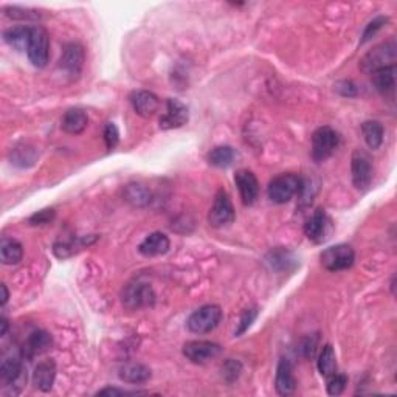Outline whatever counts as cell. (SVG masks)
I'll list each match as a JSON object with an SVG mask.
<instances>
[{
	"label": "cell",
	"mask_w": 397,
	"mask_h": 397,
	"mask_svg": "<svg viewBox=\"0 0 397 397\" xmlns=\"http://www.w3.org/2000/svg\"><path fill=\"white\" fill-rule=\"evenodd\" d=\"M397 44L396 39H389L380 46L369 50L360 61V68L364 73H373L376 70L396 66Z\"/></svg>",
	"instance_id": "1"
},
{
	"label": "cell",
	"mask_w": 397,
	"mask_h": 397,
	"mask_svg": "<svg viewBox=\"0 0 397 397\" xmlns=\"http://www.w3.org/2000/svg\"><path fill=\"white\" fill-rule=\"evenodd\" d=\"M59 67L72 78H78L82 72V67H84V48L75 42L67 44L62 50Z\"/></svg>",
	"instance_id": "13"
},
{
	"label": "cell",
	"mask_w": 397,
	"mask_h": 397,
	"mask_svg": "<svg viewBox=\"0 0 397 397\" xmlns=\"http://www.w3.org/2000/svg\"><path fill=\"white\" fill-rule=\"evenodd\" d=\"M0 382L3 387L12 389L15 394L21 393L25 382H27V373H25L21 358H5L2 367H0Z\"/></svg>",
	"instance_id": "10"
},
{
	"label": "cell",
	"mask_w": 397,
	"mask_h": 397,
	"mask_svg": "<svg viewBox=\"0 0 397 397\" xmlns=\"http://www.w3.org/2000/svg\"><path fill=\"white\" fill-rule=\"evenodd\" d=\"M138 394H146V391H126V389H120V388H104L100 389L97 396H138Z\"/></svg>",
	"instance_id": "41"
},
{
	"label": "cell",
	"mask_w": 397,
	"mask_h": 397,
	"mask_svg": "<svg viewBox=\"0 0 397 397\" xmlns=\"http://www.w3.org/2000/svg\"><path fill=\"white\" fill-rule=\"evenodd\" d=\"M234 182L244 205H253L259 196V182L253 172L248 169H239L234 174Z\"/></svg>",
	"instance_id": "15"
},
{
	"label": "cell",
	"mask_w": 397,
	"mask_h": 397,
	"mask_svg": "<svg viewBox=\"0 0 397 397\" xmlns=\"http://www.w3.org/2000/svg\"><path fill=\"white\" fill-rule=\"evenodd\" d=\"M348 385V377L344 374H332L331 377H328V394L331 396H340L344 388Z\"/></svg>",
	"instance_id": "36"
},
{
	"label": "cell",
	"mask_w": 397,
	"mask_h": 397,
	"mask_svg": "<svg viewBox=\"0 0 397 397\" xmlns=\"http://www.w3.org/2000/svg\"><path fill=\"white\" fill-rule=\"evenodd\" d=\"M331 232V219L326 214V211L318 208L313 213L307 222L304 223V234L307 239L312 241L313 244H322L328 239V234Z\"/></svg>",
	"instance_id": "12"
},
{
	"label": "cell",
	"mask_w": 397,
	"mask_h": 397,
	"mask_svg": "<svg viewBox=\"0 0 397 397\" xmlns=\"http://www.w3.org/2000/svg\"><path fill=\"white\" fill-rule=\"evenodd\" d=\"M0 290H2V301H0V303H2V306H5L6 303H8L10 292H8V289H6V284H2V286H0Z\"/></svg>",
	"instance_id": "43"
},
{
	"label": "cell",
	"mask_w": 397,
	"mask_h": 397,
	"mask_svg": "<svg viewBox=\"0 0 397 397\" xmlns=\"http://www.w3.org/2000/svg\"><path fill=\"white\" fill-rule=\"evenodd\" d=\"M396 66L385 67L371 73V81L383 98L394 101L396 97Z\"/></svg>",
	"instance_id": "16"
},
{
	"label": "cell",
	"mask_w": 397,
	"mask_h": 397,
	"mask_svg": "<svg viewBox=\"0 0 397 397\" xmlns=\"http://www.w3.org/2000/svg\"><path fill=\"white\" fill-rule=\"evenodd\" d=\"M104 143L107 146L109 151H112L117 148V145L120 143V132H118V127L115 126L113 123H107L104 127Z\"/></svg>",
	"instance_id": "37"
},
{
	"label": "cell",
	"mask_w": 397,
	"mask_h": 397,
	"mask_svg": "<svg viewBox=\"0 0 397 397\" xmlns=\"http://www.w3.org/2000/svg\"><path fill=\"white\" fill-rule=\"evenodd\" d=\"M0 326H2V328H0V335L3 337L6 334V329H8V320H6L5 317L0 318Z\"/></svg>",
	"instance_id": "44"
},
{
	"label": "cell",
	"mask_w": 397,
	"mask_h": 397,
	"mask_svg": "<svg viewBox=\"0 0 397 397\" xmlns=\"http://www.w3.org/2000/svg\"><path fill=\"white\" fill-rule=\"evenodd\" d=\"M171 242L169 238L165 233H151L146 236L142 244L138 246V252L142 253L146 258H154V256H162L169 252Z\"/></svg>",
	"instance_id": "21"
},
{
	"label": "cell",
	"mask_w": 397,
	"mask_h": 397,
	"mask_svg": "<svg viewBox=\"0 0 397 397\" xmlns=\"http://www.w3.org/2000/svg\"><path fill=\"white\" fill-rule=\"evenodd\" d=\"M151 193L142 185H132L127 190V201L133 202L136 205H145L151 201Z\"/></svg>",
	"instance_id": "35"
},
{
	"label": "cell",
	"mask_w": 397,
	"mask_h": 397,
	"mask_svg": "<svg viewBox=\"0 0 397 397\" xmlns=\"http://www.w3.org/2000/svg\"><path fill=\"white\" fill-rule=\"evenodd\" d=\"M89 124V117L82 109H70L61 120V127L64 132L70 133V136H80L86 131Z\"/></svg>",
	"instance_id": "24"
},
{
	"label": "cell",
	"mask_w": 397,
	"mask_h": 397,
	"mask_svg": "<svg viewBox=\"0 0 397 397\" xmlns=\"http://www.w3.org/2000/svg\"><path fill=\"white\" fill-rule=\"evenodd\" d=\"M266 262H267V266L272 268V270L279 272V273L293 272L299 266V262L295 258V255L289 252V250H284V248L272 250V252L267 255Z\"/></svg>",
	"instance_id": "20"
},
{
	"label": "cell",
	"mask_w": 397,
	"mask_h": 397,
	"mask_svg": "<svg viewBox=\"0 0 397 397\" xmlns=\"http://www.w3.org/2000/svg\"><path fill=\"white\" fill-rule=\"evenodd\" d=\"M5 15L15 19V21H37L41 15L35 10L19 8V6H12V8H5Z\"/></svg>",
	"instance_id": "33"
},
{
	"label": "cell",
	"mask_w": 397,
	"mask_h": 397,
	"mask_svg": "<svg viewBox=\"0 0 397 397\" xmlns=\"http://www.w3.org/2000/svg\"><path fill=\"white\" fill-rule=\"evenodd\" d=\"M275 388L279 396H290L297 389V379L293 376V369L287 358H281L275 376Z\"/></svg>",
	"instance_id": "18"
},
{
	"label": "cell",
	"mask_w": 397,
	"mask_h": 397,
	"mask_svg": "<svg viewBox=\"0 0 397 397\" xmlns=\"http://www.w3.org/2000/svg\"><path fill=\"white\" fill-rule=\"evenodd\" d=\"M338 145H340V137L332 127H318L312 136V158L317 163L324 162L335 152Z\"/></svg>",
	"instance_id": "6"
},
{
	"label": "cell",
	"mask_w": 397,
	"mask_h": 397,
	"mask_svg": "<svg viewBox=\"0 0 397 397\" xmlns=\"http://www.w3.org/2000/svg\"><path fill=\"white\" fill-rule=\"evenodd\" d=\"M301 178L295 174H281L272 178L268 183L267 194L273 203L283 205L290 202L293 196L301 191Z\"/></svg>",
	"instance_id": "3"
},
{
	"label": "cell",
	"mask_w": 397,
	"mask_h": 397,
	"mask_svg": "<svg viewBox=\"0 0 397 397\" xmlns=\"http://www.w3.org/2000/svg\"><path fill=\"white\" fill-rule=\"evenodd\" d=\"M95 241H97V236H87V238H80L76 241L61 242V244H55L53 252L57 258H68V256H72L73 253L93 244Z\"/></svg>",
	"instance_id": "30"
},
{
	"label": "cell",
	"mask_w": 397,
	"mask_h": 397,
	"mask_svg": "<svg viewBox=\"0 0 397 397\" xmlns=\"http://www.w3.org/2000/svg\"><path fill=\"white\" fill-rule=\"evenodd\" d=\"M222 322V309L217 304H207L198 307L191 313L187 326L194 334H208L214 331Z\"/></svg>",
	"instance_id": "4"
},
{
	"label": "cell",
	"mask_w": 397,
	"mask_h": 397,
	"mask_svg": "<svg viewBox=\"0 0 397 397\" xmlns=\"http://www.w3.org/2000/svg\"><path fill=\"white\" fill-rule=\"evenodd\" d=\"M131 102L133 111H136L140 117L149 118L156 115L160 109V100L156 93L148 91H138L131 95Z\"/></svg>",
	"instance_id": "19"
},
{
	"label": "cell",
	"mask_w": 397,
	"mask_h": 397,
	"mask_svg": "<svg viewBox=\"0 0 397 397\" xmlns=\"http://www.w3.org/2000/svg\"><path fill=\"white\" fill-rule=\"evenodd\" d=\"M10 160L17 168H30L36 163L37 151L30 145H17L11 149Z\"/></svg>",
	"instance_id": "26"
},
{
	"label": "cell",
	"mask_w": 397,
	"mask_h": 397,
	"mask_svg": "<svg viewBox=\"0 0 397 397\" xmlns=\"http://www.w3.org/2000/svg\"><path fill=\"white\" fill-rule=\"evenodd\" d=\"M241 373H242V364L238 360L228 358V360L222 364V377L228 383H233L238 380Z\"/></svg>",
	"instance_id": "34"
},
{
	"label": "cell",
	"mask_w": 397,
	"mask_h": 397,
	"mask_svg": "<svg viewBox=\"0 0 397 397\" xmlns=\"http://www.w3.org/2000/svg\"><path fill=\"white\" fill-rule=\"evenodd\" d=\"M234 219H236V211L232 203V198H230L225 190H219L208 213L210 225L214 228H223L232 225Z\"/></svg>",
	"instance_id": "8"
},
{
	"label": "cell",
	"mask_w": 397,
	"mask_h": 397,
	"mask_svg": "<svg viewBox=\"0 0 397 397\" xmlns=\"http://www.w3.org/2000/svg\"><path fill=\"white\" fill-rule=\"evenodd\" d=\"M362 133L364 138V143L368 145L369 149H379L383 143V136H385V131H383V126L379 121H364L362 124Z\"/></svg>",
	"instance_id": "28"
},
{
	"label": "cell",
	"mask_w": 397,
	"mask_h": 397,
	"mask_svg": "<svg viewBox=\"0 0 397 397\" xmlns=\"http://www.w3.org/2000/svg\"><path fill=\"white\" fill-rule=\"evenodd\" d=\"M118 377L126 383L140 385V383H146L151 379V369L142 363L127 362L120 367Z\"/></svg>",
	"instance_id": "23"
},
{
	"label": "cell",
	"mask_w": 397,
	"mask_h": 397,
	"mask_svg": "<svg viewBox=\"0 0 397 397\" xmlns=\"http://www.w3.org/2000/svg\"><path fill=\"white\" fill-rule=\"evenodd\" d=\"M320 261L328 272H342L354 266L356 253L348 244H337L326 248L320 255Z\"/></svg>",
	"instance_id": "5"
},
{
	"label": "cell",
	"mask_w": 397,
	"mask_h": 397,
	"mask_svg": "<svg viewBox=\"0 0 397 397\" xmlns=\"http://www.w3.org/2000/svg\"><path fill=\"white\" fill-rule=\"evenodd\" d=\"M317 342H318V337H309V338H306L304 343H303V352H304V356L307 358H312L313 354H315V351H317Z\"/></svg>",
	"instance_id": "42"
},
{
	"label": "cell",
	"mask_w": 397,
	"mask_h": 397,
	"mask_svg": "<svg viewBox=\"0 0 397 397\" xmlns=\"http://www.w3.org/2000/svg\"><path fill=\"white\" fill-rule=\"evenodd\" d=\"M27 55L30 62L37 68H44L50 59V37L46 28L31 27L30 42L27 47Z\"/></svg>",
	"instance_id": "7"
},
{
	"label": "cell",
	"mask_w": 397,
	"mask_h": 397,
	"mask_svg": "<svg viewBox=\"0 0 397 397\" xmlns=\"http://www.w3.org/2000/svg\"><path fill=\"white\" fill-rule=\"evenodd\" d=\"M335 89H337L338 93L343 95V97H348V98L356 97L357 92H358L356 84H354V82H352V81H342V82H338Z\"/></svg>",
	"instance_id": "40"
},
{
	"label": "cell",
	"mask_w": 397,
	"mask_h": 397,
	"mask_svg": "<svg viewBox=\"0 0 397 397\" xmlns=\"http://www.w3.org/2000/svg\"><path fill=\"white\" fill-rule=\"evenodd\" d=\"M208 163L216 168H228L232 166L236 158V151L232 146H216L214 149L208 152Z\"/></svg>",
	"instance_id": "29"
},
{
	"label": "cell",
	"mask_w": 397,
	"mask_h": 397,
	"mask_svg": "<svg viewBox=\"0 0 397 397\" xmlns=\"http://www.w3.org/2000/svg\"><path fill=\"white\" fill-rule=\"evenodd\" d=\"M318 371L320 374L324 377H331L332 374L337 373V357L335 351L331 344L323 347L322 352L318 356Z\"/></svg>",
	"instance_id": "31"
},
{
	"label": "cell",
	"mask_w": 397,
	"mask_h": 397,
	"mask_svg": "<svg viewBox=\"0 0 397 397\" xmlns=\"http://www.w3.org/2000/svg\"><path fill=\"white\" fill-rule=\"evenodd\" d=\"M56 379V363L53 360H44L37 363V367L33 371V385L39 391L48 393L53 388Z\"/></svg>",
	"instance_id": "22"
},
{
	"label": "cell",
	"mask_w": 397,
	"mask_h": 397,
	"mask_svg": "<svg viewBox=\"0 0 397 397\" xmlns=\"http://www.w3.org/2000/svg\"><path fill=\"white\" fill-rule=\"evenodd\" d=\"M388 21H389V19L385 17V16H377V17H374L373 21H371V22L367 25V28H364L360 44H364V42L371 41V37H374L377 33H379V31L388 24Z\"/></svg>",
	"instance_id": "32"
},
{
	"label": "cell",
	"mask_w": 397,
	"mask_h": 397,
	"mask_svg": "<svg viewBox=\"0 0 397 397\" xmlns=\"http://www.w3.org/2000/svg\"><path fill=\"white\" fill-rule=\"evenodd\" d=\"M351 172H352V183L358 191H367L374 177L373 160L369 154L362 149H356L351 157Z\"/></svg>",
	"instance_id": "9"
},
{
	"label": "cell",
	"mask_w": 397,
	"mask_h": 397,
	"mask_svg": "<svg viewBox=\"0 0 397 397\" xmlns=\"http://www.w3.org/2000/svg\"><path fill=\"white\" fill-rule=\"evenodd\" d=\"M188 118V107L182 101L169 98L166 101V113L160 118V127L162 129H177V127L187 124Z\"/></svg>",
	"instance_id": "14"
},
{
	"label": "cell",
	"mask_w": 397,
	"mask_h": 397,
	"mask_svg": "<svg viewBox=\"0 0 397 397\" xmlns=\"http://www.w3.org/2000/svg\"><path fill=\"white\" fill-rule=\"evenodd\" d=\"M222 347L214 342L207 340H193L183 344V356L190 362L196 364H205L213 360L217 356H221Z\"/></svg>",
	"instance_id": "11"
},
{
	"label": "cell",
	"mask_w": 397,
	"mask_h": 397,
	"mask_svg": "<svg viewBox=\"0 0 397 397\" xmlns=\"http://www.w3.org/2000/svg\"><path fill=\"white\" fill-rule=\"evenodd\" d=\"M24 258V247L19 241L3 238L0 242V261L5 266H16Z\"/></svg>",
	"instance_id": "25"
},
{
	"label": "cell",
	"mask_w": 397,
	"mask_h": 397,
	"mask_svg": "<svg viewBox=\"0 0 397 397\" xmlns=\"http://www.w3.org/2000/svg\"><path fill=\"white\" fill-rule=\"evenodd\" d=\"M121 303H123L126 309L140 311L145 309V307L154 306V303H156V293H154L151 284L136 279L124 286L123 292H121Z\"/></svg>",
	"instance_id": "2"
},
{
	"label": "cell",
	"mask_w": 397,
	"mask_h": 397,
	"mask_svg": "<svg viewBox=\"0 0 397 397\" xmlns=\"http://www.w3.org/2000/svg\"><path fill=\"white\" fill-rule=\"evenodd\" d=\"M51 347H53V337H51L47 331H33L22 344V357L33 358L47 352Z\"/></svg>",
	"instance_id": "17"
},
{
	"label": "cell",
	"mask_w": 397,
	"mask_h": 397,
	"mask_svg": "<svg viewBox=\"0 0 397 397\" xmlns=\"http://www.w3.org/2000/svg\"><path fill=\"white\" fill-rule=\"evenodd\" d=\"M256 317H258V311L256 309H247L244 312V315H242L241 318V323H239V328L238 331H236V335H241V334H244V332L252 326V323L256 320Z\"/></svg>",
	"instance_id": "39"
},
{
	"label": "cell",
	"mask_w": 397,
	"mask_h": 397,
	"mask_svg": "<svg viewBox=\"0 0 397 397\" xmlns=\"http://www.w3.org/2000/svg\"><path fill=\"white\" fill-rule=\"evenodd\" d=\"M53 219H55V210L46 208V210H41V211H37V213H35L30 217L28 222L31 223V225H46V223H50Z\"/></svg>",
	"instance_id": "38"
},
{
	"label": "cell",
	"mask_w": 397,
	"mask_h": 397,
	"mask_svg": "<svg viewBox=\"0 0 397 397\" xmlns=\"http://www.w3.org/2000/svg\"><path fill=\"white\" fill-rule=\"evenodd\" d=\"M30 35H31V27H25V25H21V27H12L10 30H6L3 33V39L12 48H16L19 51H24V50H27V47H28Z\"/></svg>",
	"instance_id": "27"
}]
</instances>
